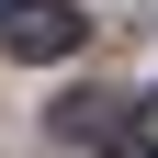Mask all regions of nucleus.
<instances>
[{
  "label": "nucleus",
  "instance_id": "f257e3e1",
  "mask_svg": "<svg viewBox=\"0 0 158 158\" xmlns=\"http://www.w3.org/2000/svg\"><path fill=\"white\" fill-rule=\"evenodd\" d=\"M90 45V11L79 0H0V56H34V68H56V56Z\"/></svg>",
  "mask_w": 158,
  "mask_h": 158
},
{
  "label": "nucleus",
  "instance_id": "f03ea898",
  "mask_svg": "<svg viewBox=\"0 0 158 158\" xmlns=\"http://www.w3.org/2000/svg\"><path fill=\"white\" fill-rule=\"evenodd\" d=\"M124 90H68V102H56V135H68V147H113V135H124Z\"/></svg>",
  "mask_w": 158,
  "mask_h": 158
},
{
  "label": "nucleus",
  "instance_id": "7ed1b4c3",
  "mask_svg": "<svg viewBox=\"0 0 158 158\" xmlns=\"http://www.w3.org/2000/svg\"><path fill=\"white\" fill-rule=\"evenodd\" d=\"M113 147H124V158H158V90H147V102L124 113V135H113Z\"/></svg>",
  "mask_w": 158,
  "mask_h": 158
}]
</instances>
